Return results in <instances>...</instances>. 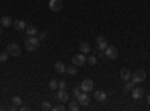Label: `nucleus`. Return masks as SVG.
<instances>
[{"label": "nucleus", "instance_id": "nucleus-3", "mask_svg": "<svg viewBox=\"0 0 150 111\" xmlns=\"http://www.w3.org/2000/svg\"><path fill=\"white\" fill-rule=\"evenodd\" d=\"M104 53H105V57L110 59V60H114V59H117V56H119L117 48H116V47H110V45L104 50Z\"/></svg>", "mask_w": 150, "mask_h": 111}, {"label": "nucleus", "instance_id": "nucleus-23", "mask_svg": "<svg viewBox=\"0 0 150 111\" xmlns=\"http://www.w3.org/2000/svg\"><path fill=\"white\" fill-rule=\"evenodd\" d=\"M26 48H27V51H29V53H35V51L38 50V45H33V44L26 42Z\"/></svg>", "mask_w": 150, "mask_h": 111}, {"label": "nucleus", "instance_id": "nucleus-14", "mask_svg": "<svg viewBox=\"0 0 150 111\" xmlns=\"http://www.w3.org/2000/svg\"><path fill=\"white\" fill-rule=\"evenodd\" d=\"M131 77H132V74H131L129 69H122V71H120V78H122L123 81H129Z\"/></svg>", "mask_w": 150, "mask_h": 111}, {"label": "nucleus", "instance_id": "nucleus-11", "mask_svg": "<svg viewBox=\"0 0 150 111\" xmlns=\"http://www.w3.org/2000/svg\"><path fill=\"white\" fill-rule=\"evenodd\" d=\"M0 24H2V27H11L14 24V21H12V18L9 15H5L0 18Z\"/></svg>", "mask_w": 150, "mask_h": 111}, {"label": "nucleus", "instance_id": "nucleus-1", "mask_svg": "<svg viewBox=\"0 0 150 111\" xmlns=\"http://www.w3.org/2000/svg\"><path fill=\"white\" fill-rule=\"evenodd\" d=\"M146 71L144 69H137L134 74H132V77H131V80L134 81V84H137V83H143L144 80H146Z\"/></svg>", "mask_w": 150, "mask_h": 111}, {"label": "nucleus", "instance_id": "nucleus-16", "mask_svg": "<svg viewBox=\"0 0 150 111\" xmlns=\"http://www.w3.org/2000/svg\"><path fill=\"white\" fill-rule=\"evenodd\" d=\"M24 41L29 42V44H33V45L39 47V38H38V36H26V38H24Z\"/></svg>", "mask_w": 150, "mask_h": 111}, {"label": "nucleus", "instance_id": "nucleus-32", "mask_svg": "<svg viewBox=\"0 0 150 111\" xmlns=\"http://www.w3.org/2000/svg\"><path fill=\"white\" fill-rule=\"evenodd\" d=\"M20 110H21V111H29L30 107H29V105H20Z\"/></svg>", "mask_w": 150, "mask_h": 111}, {"label": "nucleus", "instance_id": "nucleus-19", "mask_svg": "<svg viewBox=\"0 0 150 111\" xmlns=\"http://www.w3.org/2000/svg\"><path fill=\"white\" fill-rule=\"evenodd\" d=\"M134 87H135L134 81H132V80H129V81H126V84H125L123 90H125V92H132V89H134Z\"/></svg>", "mask_w": 150, "mask_h": 111}, {"label": "nucleus", "instance_id": "nucleus-34", "mask_svg": "<svg viewBox=\"0 0 150 111\" xmlns=\"http://www.w3.org/2000/svg\"><path fill=\"white\" fill-rule=\"evenodd\" d=\"M147 104H149V105H150V95H149V96H147Z\"/></svg>", "mask_w": 150, "mask_h": 111}, {"label": "nucleus", "instance_id": "nucleus-21", "mask_svg": "<svg viewBox=\"0 0 150 111\" xmlns=\"http://www.w3.org/2000/svg\"><path fill=\"white\" fill-rule=\"evenodd\" d=\"M77 68L78 66H75V65H71L66 68V72L69 74V75H77Z\"/></svg>", "mask_w": 150, "mask_h": 111}, {"label": "nucleus", "instance_id": "nucleus-24", "mask_svg": "<svg viewBox=\"0 0 150 111\" xmlns=\"http://www.w3.org/2000/svg\"><path fill=\"white\" fill-rule=\"evenodd\" d=\"M21 102H23V101H21V98H20V96H14V98H12V104H14L15 107H18V108H20Z\"/></svg>", "mask_w": 150, "mask_h": 111}, {"label": "nucleus", "instance_id": "nucleus-15", "mask_svg": "<svg viewBox=\"0 0 150 111\" xmlns=\"http://www.w3.org/2000/svg\"><path fill=\"white\" fill-rule=\"evenodd\" d=\"M12 26L15 27V30L21 32V30H24V29H26V23H24L23 20H17V21H14V24H12Z\"/></svg>", "mask_w": 150, "mask_h": 111}, {"label": "nucleus", "instance_id": "nucleus-26", "mask_svg": "<svg viewBox=\"0 0 150 111\" xmlns=\"http://www.w3.org/2000/svg\"><path fill=\"white\" fill-rule=\"evenodd\" d=\"M48 86H50V89H51V90H56V89H59V86H57V81H56V80H51Z\"/></svg>", "mask_w": 150, "mask_h": 111}, {"label": "nucleus", "instance_id": "nucleus-4", "mask_svg": "<svg viewBox=\"0 0 150 111\" xmlns=\"http://www.w3.org/2000/svg\"><path fill=\"white\" fill-rule=\"evenodd\" d=\"M80 87H81V92H87V93H89V92L93 90L95 83H93L92 80H89V78H86V80L81 81V86H80Z\"/></svg>", "mask_w": 150, "mask_h": 111}, {"label": "nucleus", "instance_id": "nucleus-18", "mask_svg": "<svg viewBox=\"0 0 150 111\" xmlns=\"http://www.w3.org/2000/svg\"><path fill=\"white\" fill-rule=\"evenodd\" d=\"M27 32V36H36L38 35V29L35 26H26V29H24Z\"/></svg>", "mask_w": 150, "mask_h": 111}, {"label": "nucleus", "instance_id": "nucleus-17", "mask_svg": "<svg viewBox=\"0 0 150 111\" xmlns=\"http://www.w3.org/2000/svg\"><path fill=\"white\" fill-rule=\"evenodd\" d=\"M80 53H83V54L90 53V45H89V42H81V44H80Z\"/></svg>", "mask_w": 150, "mask_h": 111}, {"label": "nucleus", "instance_id": "nucleus-28", "mask_svg": "<svg viewBox=\"0 0 150 111\" xmlns=\"http://www.w3.org/2000/svg\"><path fill=\"white\" fill-rule=\"evenodd\" d=\"M72 93H74V98H75V99H77V98L80 96V93H81V87H75Z\"/></svg>", "mask_w": 150, "mask_h": 111}, {"label": "nucleus", "instance_id": "nucleus-31", "mask_svg": "<svg viewBox=\"0 0 150 111\" xmlns=\"http://www.w3.org/2000/svg\"><path fill=\"white\" fill-rule=\"evenodd\" d=\"M57 86H59V89H66V83L62 80V81H57Z\"/></svg>", "mask_w": 150, "mask_h": 111}, {"label": "nucleus", "instance_id": "nucleus-25", "mask_svg": "<svg viewBox=\"0 0 150 111\" xmlns=\"http://www.w3.org/2000/svg\"><path fill=\"white\" fill-rule=\"evenodd\" d=\"M8 57H9V53L6 51V53H0V62L2 63H5V62L8 60Z\"/></svg>", "mask_w": 150, "mask_h": 111}, {"label": "nucleus", "instance_id": "nucleus-29", "mask_svg": "<svg viewBox=\"0 0 150 111\" xmlns=\"http://www.w3.org/2000/svg\"><path fill=\"white\" fill-rule=\"evenodd\" d=\"M38 38H39V41H44L47 38V32H38Z\"/></svg>", "mask_w": 150, "mask_h": 111}, {"label": "nucleus", "instance_id": "nucleus-9", "mask_svg": "<svg viewBox=\"0 0 150 111\" xmlns=\"http://www.w3.org/2000/svg\"><path fill=\"white\" fill-rule=\"evenodd\" d=\"M56 98L60 101V102H68L69 101V95H68V92L65 90V89H59V92H57V95H56Z\"/></svg>", "mask_w": 150, "mask_h": 111}, {"label": "nucleus", "instance_id": "nucleus-10", "mask_svg": "<svg viewBox=\"0 0 150 111\" xmlns=\"http://www.w3.org/2000/svg\"><path fill=\"white\" fill-rule=\"evenodd\" d=\"M96 45H98V50H99V51H104L105 48L108 47V42H107V39L104 38V36H98Z\"/></svg>", "mask_w": 150, "mask_h": 111}, {"label": "nucleus", "instance_id": "nucleus-12", "mask_svg": "<svg viewBox=\"0 0 150 111\" xmlns=\"http://www.w3.org/2000/svg\"><path fill=\"white\" fill-rule=\"evenodd\" d=\"M95 99L99 101V102H105L107 101V93L102 92V90H96L95 92Z\"/></svg>", "mask_w": 150, "mask_h": 111}, {"label": "nucleus", "instance_id": "nucleus-5", "mask_svg": "<svg viewBox=\"0 0 150 111\" xmlns=\"http://www.w3.org/2000/svg\"><path fill=\"white\" fill-rule=\"evenodd\" d=\"M86 56L83 54V53H80V54H75L74 57H72V65H75V66H83V65H86Z\"/></svg>", "mask_w": 150, "mask_h": 111}, {"label": "nucleus", "instance_id": "nucleus-35", "mask_svg": "<svg viewBox=\"0 0 150 111\" xmlns=\"http://www.w3.org/2000/svg\"><path fill=\"white\" fill-rule=\"evenodd\" d=\"M2 29H3V27H2V26H0V35H2Z\"/></svg>", "mask_w": 150, "mask_h": 111}, {"label": "nucleus", "instance_id": "nucleus-22", "mask_svg": "<svg viewBox=\"0 0 150 111\" xmlns=\"http://www.w3.org/2000/svg\"><path fill=\"white\" fill-rule=\"evenodd\" d=\"M80 108V102H77V101H71V104H69V110L71 111H77Z\"/></svg>", "mask_w": 150, "mask_h": 111}, {"label": "nucleus", "instance_id": "nucleus-7", "mask_svg": "<svg viewBox=\"0 0 150 111\" xmlns=\"http://www.w3.org/2000/svg\"><path fill=\"white\" fill-rule=\"evenodd\" d=\"M132 98L135 101H138V99H141V98L146 95V90H144V87H134L132 89Z\"/></svg>", "mask_w": 150, "mask_h": 111}, {"label": "nucleus", "instance_id": "nucleus-30", "mask_svg": "<svg viewBox=\"0 0 150 111\" xmlns=\"http://www.w3.org/2000/svg\"><path fill=\"white\" fill-rule=\"evenodd\" d=\"M53 110H54V111H63V110H65V105H63V104H59V105L53 107Z\"/></svg>", "mask_w": 150, "mask_h": 111}, {"label": "nucleus", "instance_id": "nucleus-2", "mask_svg": "<svg viewBox=\"0 0 150 111\" xmlns=\"http://www.w3.org/2000/svg\"><path fill=\"white\" fill-rule=\"evenodd\" d=\"M6 51L9 53V56H14V57H20V56H21V48H20V45L15 44V42H11V44L8 45V48H6Z\"/></svg>", "mask_w": 150, "mask_h": 111}, {"label": "nucleus", "instance_id": "nucleus-27", "mask_svg": "<svg viewBox=\"0 0 150 111\" xmlns=\"http://www.w3.org/2000/svg\"><path fill=\"white\" fill-rule=\"evenodd\" d=\"M42 110L44 111H48V110H53V107H51V104H50V102H42Z\"/></svg>", "mask_w": 150, "mask_h": 111}, {"label": "nucleus", "instance_id": "nucleus-13", "mask_svg": "<svg viewBox=\"0 0 150 111\" xmlns=\"http://www.w3.org/2000/svg\"><path fill=\"white\" fill-rule=\"evenodd\" d=\"M54 71H56L57 74H63V72H66V66H65L63 62H56V63H54Z\"/></svg>", "mask_w": 150, "mask_h": 111}, {"label": "nucleus", "instance_id": "nucleus-6", "mask_svg": "<svg viewBox=\"0 0 150 111\" xmlns=\"http://www.w3.org/2000/svg\"><path fill=\"white\" fill-rule=\"evenodd\" d=\"M48 6L53 12H59V11H62V8H63V2H62V0H50Z\"/></svg>", "mask_w": 150, "mask_h": 111}, {"label": "nucleus", "instance_id": "nucleus-8", "mask_svg": "<svg viewBox=\"0 0 150 111\" xmlns=\"http://www.w3.org/2000/svg\"><path fill=\"white\" fill-rule=\"evenodd\" d=\"M77 101L80 102V105L87 107V105L90 104V98H89V95H87V92H81V93H80V96L77 98Z\"/></svg>", "mask_w": 150, "mask_h": 111}, {"label": "nucleus", "instance_id": "nucleus-20", "mask_svg": "<svg viewBox=\"0 0 150 111\" xmlns=\"http://www.w3.org/2000/svg\"><path fill=\"white\" fill-rule=\"evenodd\" d=\"M96 62H98L96 56H89V57L86 59V63H89L90 66H95V65H96Z\"/></svg>", "mask_w": 150, "mask_h": 111}, {"label": "nucleus", "instance_id": "nucleus-33", "mask_svg": "<svg viewBox=\"0 0 150 111\" xmlns=\"http://www.w3.org/2000/svg\"><path fill=\"white\" fill-rule=\"evenodd\" d=\"M98 56H99V59H107L104 51H99V50H98Z\"/></svg>", "mask_w": 150, "mask_h": 111}]
</instances>
